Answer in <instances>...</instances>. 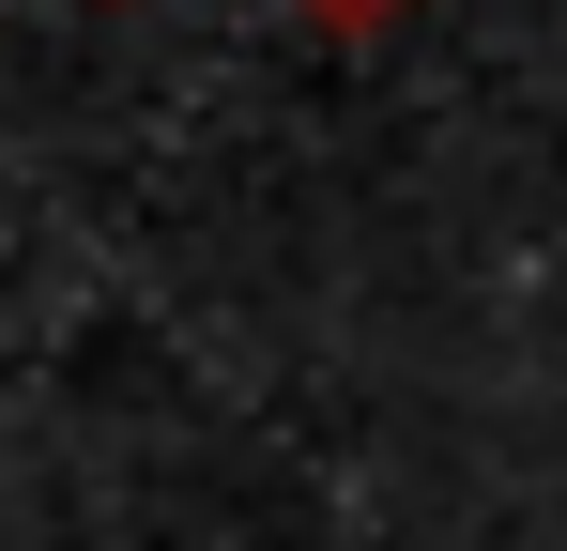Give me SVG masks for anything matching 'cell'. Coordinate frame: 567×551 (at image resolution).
Masks as SVG:
<instances>
[{
  "label": "cell",
  "instance_id": "1",
  "mask_svg": "<svg viewBox=\"0 0 567 551\" xmlns=\"http://www.w3.org/2000/svg\"><path fill=\"white\" fill-rule=\"evenodd\" d=\"M291 15H307V31H322V46H383V31H399V15H414V0H291Z\"/></svg>",
  "mask_w": 567,
  "mask_h": 551
},
{
  "label": "cell",
  "instance_id": "2",
  "mask_svg": "<svg viewBox=\"0 0 567 551\" xmlns=\"http://www.w3.org/2000/svg\"><path fill=\"white\" fill-rule=\"evenodd\" d=\"M93 15H138V0H93Z\"/></svg>",
  "mask_w": 567,
  "mask_h": 551
}]
</instances>
